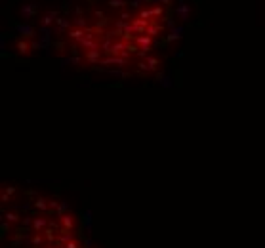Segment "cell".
Masks as SVG:
<instances>
[{"mask_svg":"<svg viewBox=\"0 0 265 248\" xmlns=\"http://www.w3.org/2000/svg\"><path fill=\"white\" fill-rule=\"evenodd\" d=\"M151 13H153V15H162L164 10H162V8H153V10H151Z\"/></svg>","mask_w":265,"mask_h":248,"instance_id":"cell-5","label":"cell"},{"mask_svg":"<svg viewBox=\"0 0 265 248\" xmlns=\"http://www.w3.org/2000/svg\"><path fill=\"white\" fill-rule=\"evenodd\" d=\"M176 12L179 13V15L183 17V19H187V17H189V6H187V4H183V2H181V4H179V8H177Z\"/></svg>","mask_w":265,"mask_h":248,"instance_id":"cell-2","label":"cell"},{"mask_svg":"<svg viewBox=\"0 0 265 248\" xmlns=\"http://www.w3.org/2000/svg\"><path fill=\"white\" fill-rule=\"evenodd\" d=\"M147 19H136L134 21V29H136V33H143L145 29H147Z\"/></svg>","mask_w":265,"mask_h":248,"instance_id":"cell-1","label":"cell"},{"mask_svg":"<svg viewBox=\"0 0 265 248\" xmlns=\"http://www.w3.org/2000/svg\"><path fill=\"white\" fill-rule=\"evenodd\" d=\"M158 31H160V27H158V25H153V27H149L147 33H149V37H153V34H157Z\"/></svg>","mask_w":265,"mask_h":248,"instance_id":"cell-4","label":"cell"},{"mask_svg":"<svg viewBox=\"0 0 265 248\" xmlns=\"http://www.w3.org/2000/svg\"><path fill=\"white\" fill-rule=\"evenodd\" d=\"M109 6H111V8H122V6H124V2H122V0H111V2H109Z\"/></svg>","mask_w":265,"mask_h":248,"instance_id":"cell-3","label":"cell"}]
</instances>
